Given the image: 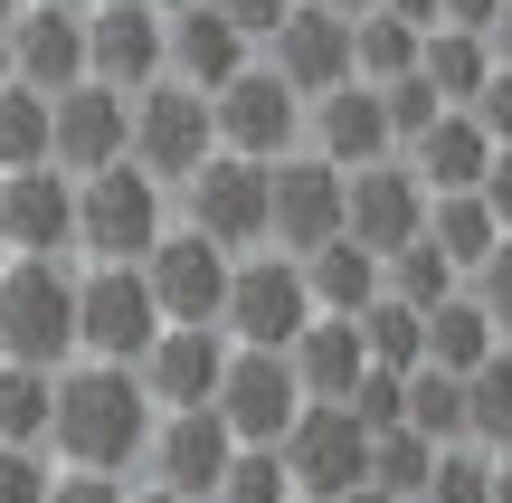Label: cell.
<instances>
[{"instance_id": "obj_35", "label": "cell", "mask_w": 512, "mask_h": 503, "mask_svg": "<svg viewBox=\"0 0 512 503\" xmlns=\"http://www.w3.org/2000/svg\"><path fill=\"white\" fill-rule=\"evenodd\" d=\"M427 466H437V447H427L418 428H380V437H370V485H380V494H399V503H418V485H427Z\"/></svg>"}, {"instance_id": "obj_54", "label": "cell", "mask_w": 512, "mask_h": 503, "mask_svg": "<svg viewBox=\"0 0 512 503\" xmlns=\"http://www.w3.org/2000/svg\"><path fill=\"white\" fill-rule=\"evenodd\" d=\"M76 10H105V0H76Z\"/></svg>"}, {"instance_id": "obj_12", "label": "cell", "mask_w": 512, "mask_h": 503, "mask_svg": "<svg viewBox=\"0 0 512 503\" xmlns=\"http://www.w3.org/2000/svg\"><path fill=\"white\" fill-rule=\"evenodd\" d=\"M323 238H342V171H332L323 152L266 162V247L304 257V247H323Z\"/></svg>"}, {"instance_id": "obj_25", "label": "cell", "mask_w": 512, "mask_h": 503, "mask_svg": "<svg viewBox=\"0 0 512 503\" xmlns=\"http://www.w3.org/2000/svg\"><path fill=\"white\" fill-rule=\"evenodd\" d=\"M304 295H313V314H361L370 295H380V257H370L361 238H323V247H304Z\"/></svg>"}, {"instance_id": "obj_19", "label": "cell", "mask_w": 512, "mask_h": 503, "mask_svg": "<svg viewBox=\"0 0 512 503\" xmlns=\"http://www.w3.org/2000/svg\"><path fill=\"white\" fill-rule=\"evenodd\" d=\"M124 95L114 86H95V76H76V86H57L48 95V162L67 171H105V162H124Z\"/></svg>"}, {"instance_id": "obj_29", "label": "cell", "mask_w": 512, "mask_h": 503, "mask_svg": "<svg viewBox=\"0 0 512 503\" xmlns=\"http://www.w3.org/2000/svg\"><path fill=\"white\" fill-rule=\"evenodd\" d=\"M465 437L484 456H512V342L465 371Z\"/></svg>"}, {"instance_id": "obj_15", "label": "cell", "mask_w": 512, "mask_h": 503, "mask_svg": "<svg viewBox=\"0 0 512 503\" xmlns=\"http://www.w3.org/2000/svg\"><path fill=\"white\" fill-rule=\"evenodd\" d=\"M418 228H427V181L399 162V152L342 171V238H361L370 257H389V247H408Z\"/></svg>"}, {"instance_id": "obj_7", "label": "cell", "mask_w": 512, "mask_h": 503, "mask_svg": "<svg viewBox=\"0 0 512 503\" xmlns=\"http://www.w3.org/2000/svg\"><path fill=\"white\" fill-rule=\"evenodd\" d=\"M209 124H219V152L285 162V152H304V95H294L275 67H256V57H247V67L209 95Z\"/></svg>"}, {"instance_id": "obj_37", "label": "cell", "mask_w": 512, "mask_h": 503, "mask_svg": "<svg viewBox=\"0 0 512 503\" xmlns=\"http://www.w3.org/2000/svg\"><path fill=\"white\" fill-rule=\"evenodd\" d=\"M209 503H294V485H285V456H275V447H238Z\"/></svg>"}, {"instance_id": "obj_16", "label": "cell", "mask_w": 512, "mask_h": 503, "mask_svg": "<svg viewBox=\"0 0 512 503\" xmlns=\"http://www.w3.org/2000/svg\"><path fill=\"white\" fill-rule=\"evenodd\" d=\"M304 152H323L332 171L389 162V152H399V133H389V114H380V86H361V76H342V86L304 95Z\"/></svg>"}, {"instance_id": "obj_38", "label": "cell", "mask_w": 512, "mask_h": 503, "mask_svg": "<svg viewBox=\"0 0 512 503\" xmlns=\"http://www.w3.org/2000/svg\"><path fill=\"white\" fill-rule=\"evenodd\" d=\"M342 409L361 418L370 437H380V428H408V371H380V361H370V371L351 380V399H342Z\"/></svg>"}, {"instance_id": "obj_22", "label": "cell", "mask_w": 512, "mask_h": 503, "mask_svg": "<svg viewBox=\"0 0 512 503\" xmlns=\"http://www.w3.org/2000/svg\"><path fill=\"white\" fill-rule=\"evenodd\" d=\"M247 38L228 29L209 0H190V10H162V76H181V86H200V95H219L228 76L247 67Z\"/></svg>"}, {"instance_id": "obj_24", "label": "cell", "mask_w": 512, "mask_h": 503, "mask_svg": "<svg viewBox=\"0 0 512 503\" xmlns=\"http://www.w3.org/2000/svg\"><path fill=\"white\" fill-rule=\"evenodd\" d=\"M399 152H408V171H418L427 190H475L484 162H494V143H484V124L465 105H437V124H418Z\"/></svg>"}, {"instance_id": "obj_1", "label": "cell", "mask_w": 512, "mask_h": 503, "mask_svg": "<svg viewBox=\"0 0 512 503\" xmlns=\"http://www.w3.org/2000/svg\"><path fill=\"white\" fill-rule=\"evenodd\" d=\"M152 399L133 380V361H86L76 352L57 371V399H48V447L57 466H95V475H133L143 466V437H152Z\"/></svg>"}, {"instance_id": "obj_42", "label": "cell", "mask_w": 512, "mask_h": 503, "mask_svg": "<svg viewBox=\"0 0 512 503\" xmlns=\"http://www.w3.org/2000/svg\"><path fill=\"white\" fill-rule=\"evenodd\" d=\"M465 114L484 124V143H494V152H512V67H494V76H484V86H475V105H465Z\"/></svg>"}, {"instance_id": "obj_40", "label": "cell", "mask_w": 512, "mask_h": 503, "mask_svg": "<svg viewBox=\"0 0 512 503\" xmlns=\"http://www.w3.org/2000/svg\"><path fill=\"white\" fill-rule=\"evenodd\" d=\"M437 105H446V95L427 86L418 67H408V76H389V86H380V114H389V133H399V143H408L418 124H437Z\"/></svg>"}, {"instance_id": "obj_9", "label": "cell", "mask_w": 512, "mask_h": 503, "mask_svg": "<svg viewBox=\"0 0 512 503\" xmlns=\"http://www.w3.org/2000/svg\"><path fill=\"white\" fill-rule=\"evenodd\" d=\"M209 409H219V428L238 437V447H275V437L294 428V409H304V390H294L285 352L228 342V361H219V390H209Z\"/></svg>"}, {"instance_id": "obj_23", "label": "cell", "mask_w": 512, "mask_h": 503, "mask_svg": "<svg viewBox=\"0 0 512 503\" xmlns=\"http://www.w3.org/2000/svg\"><path fill=\"white\" fill-rule=\"evenodd\" d=\"M285 371H294V390H304V399H351V380L370 371L361 323H351V314H313L304 333L285 342Z\"/></svg>"}, {"instance_id": "obj_34", "label": "cell", "mask_w": 512, "mask_h": 503, "mask_svg": "<svg viewBox=\"0 0 512 503\" xmlns=\"http://www.w3.org/2000/svg\"><path fill=\"white\" fill-rule=\"evenodd\" d=\"M29 162H48V95L38 86H0V171H29Z\"/></svg>"}, {"instance_id": "obj_28", "label": "cell", "mask_w": 512, "mask_h": 503, "mask_svg": "<svg viewBox=\"0 0 512 503\" xmlns=\"http://www.w3.org/2000/svg\"><path fill=\"white\" fill-rule=\"evenodd\" d=\"M427 238L456 257V276H475L503 228H494V209H484V190H427Z\"/></svg>"}, {"instance_id": "obj_41", "label": "cell", "mask_w": 512, "mask_h": 503, "mask_svg": "<svg viewBox=\"0 0 512 503\" xmlns=\"http://www.w3.org/2000/svg\"><path fill=\"white\" fill-rule=\"evenodd\" d=\"M48 447H0V503H48Z\"/></svg>"}, {"instance_id": "obj_21", "label": "cell", "mask_w": 512, "mask_h": 503, "mask_svg": "<svg viewBox=\"0 0 512 503\" xmlns=\"http://www.w3.org/2000/svg\"><path fill=\"white\" fill-rule=\"evenodd\" d=\"M86 76L114 95L152 86L162 76V10L152 0H105V10H86Z\"/></svg>"}, {"instance_id": "obj_46", "label": "cell", "mask_w": 512, "mask_h": 503, "mask_svg": "<svg viewBox=\"0 0 512 503\" xmlns=\"http://www.w3.org/2000/svg\"><path fill=\"white\" fill-rule=\"evenodd\" d=\"M503 0H437V29H494Z\"/></svg>"}, {"instance_id": "obj_48", "label": "cell", "mask_w": 512, "mask_h": 503, "mask_svg": "<svg viewBox=\"0 0 512 503\" xmlns=\"http://www.w3.org/2000/svg\"><path fill=\"white\" fill-rule=\"evenodd\" d=\"M124 503H181V494H171V485H152V475H143V485H124Z\"/></svg>"}, {"instance_id": "obj_52", "label": "cell", "mask_w": 512, "mask_h": 503, "mask_svg": "<svg viewBox=\"0 0 512 503\" xmlns=\"http://www.w3.org/2000/svg\"><path fill=\"white\" fill-rule=\"evenodd\" d=\"M0 86H10V29H0Z\"/></svg>"}, {"instance_id": "obj_30", "label": "cell", "mask_w": 512, "mask_h": 503, "mask_svg": "<svg viewBox=\"0 0 512 503\" xmlns=\"http://www.w3.org/2000/svg\"><path fill=\"white\" fill-rule=\"evenodd\" d=\"M456 285H465V276H456V257H446V247L427 238V228H418L408 247H389V257H380V295L418 304V314H427V304H446Z\"/></svg>"}, {"instance_id": "obj_39", "label": "cell", "mask_w": 512, "mask_h": 503, "mask_svg": "<svg viewBox=\"0 0 512 503\" xmlns=\"http://www.w3.org/2000/svg\"><path fill=\"white\" fill-rule=\"evenodd\" d=\"M465 285H475V304H484V323H494V333L512 342V228H503L494 247H484V266H475V276H465Z\"/></svg>"}, {"instance_id": "obj_6", "label": "cell", "mask_w": 512, "mask_h": 503, "mask_svg": "<svg viewBox=\"0 0 512 503\" xmlns=\"http://www.w3.org/2000/svg\"><path fill=\"white\" fill-rule=\"evenodd\" d=\"M313 323V295H304V266L285 247H247L228 266V304H219V333L228 342H256V352H285L294 333Z\"/></svg>"}, {"instance_id": "obj_14", "label": "cell", "mask_w": 512, "mask_h": 503, "mask_svg": "<svg viewBox=\"0 0 512 503\" xmlns=\"http://www.w3.org/2000/svg\"><path fill=\"white\" fill-rule=\"evenodd\" d=\"M0 257H76V181L57 162L0 171Z\"/></svg>"}, {"instance_id": "obj_27", "label": "cell", "mask_w": 512, "mask_h": 503, "mask_svg": "<svg viewBox=\"0 0 512 503\" xmlns=\"http://www.w3.org/2000/svg\"><path fill=\"white\" fill-rule=\"evenodd\" d=\"M418 76L446 95V105H475V86L494 76V48H484V29H427V38H418Z\"/></svg>"}, {"instance_id": "obj_47", "label": "cell", "mask_w": 512, "mask_h": 503, "mask_svg": "<svg viewBox=\"0 0 512 503\" xmlns=\"http://www.w3.org/2000/svg\"><path fill=\"white\" fill-rule=\"evenodd\" d=\"M484 48H494V67H512V0L494 10V29H484Z\"/></svg>"}, {"instance_id": "obj_4", "label": "cell", "mask_w": 512, "mask_h": 503, "mask_svg": "<svg viewBox=\"0 0 512 503\" xmlns=\"http://www.w3.org/2000/svg\"><path fill=\"white\" fill-rule=\"evenodd\" d=\"M124 162H143L162 190H181L190 171L219 152V124H209V95L200 86H181V76H152V86H133L124 95Z\"/></svg>"}, {"instance_id": "obj_33", "label": "cell", "mask_w": 512, "mask_h": 503, "mask_svg": "<svg viewBox=\"0 0 512 503\" xmlns=\"http://www.w3.org/2000/svg\"><path fill=\"white\" fill-rule=\"evenodd\" d=\"M408 428H418L427 447H456L465 437V371L418 361V371H408Z\"/></svg>"}, {"instance_id": "obj_53", "label": "cell", "mask_w": 512, "mask_h": 503, "mask_svg": "<svg viewBox=\"0 0 512 503\" xmlns=\"http://www.w3.org/2000/svg\"><path fill=\"white\" fill-rule=\"evenodd\" d=\"M152 10H190V0H152Z\"/></svg>"}, {"instance_id": "obj_45", "label": "cell", "mask_w": 512, "mask_h": 503, "mask_svg": "<svg viewBox=\"0 0 512 503\" xmlns=\"http://www.w3.org/2000/svg\"><path fill=\"white\" fill-rule=\"evenodd\" d=\"M484 209H494V228H512V152H494V162H484Z\"/></svg>"}, {"instance_id": "obj_50", "label": "cell", "mask_w": 512, "mask_h": 503, "mask_svg": "<svg viewBox=\"0 0 512 503\" xmlns=\"http://www.w3.org/2000/svg\"><path fill=\"white\" fill-rule=\"evenodd\" d=\"M342 503H399V494H380V485H351V494H342Z\"/></svg>"}, {"instance_id": "obj_43", "label": "cell", "mask_w": 512, "mask_h": 503, "mask_svg": "<svg viewBox=\"0 0 512 503\" xmlns=\"http://www.w3.org/2000/svg\"><path fill=\"white\" fill-rule=\"evenodd\" d=\"M48 503H124V475H95V466H67V475H48Z\"/></svg>"}, {"instance_id": "obj_3", "label": "cell", "mask_w": 512, "mask_h": 503, "mask_svg": "<svg viewBox=\"0 0 512 503\" xmlns=\"http://www.w3.org/2000/svg\"><path fill=\"white\" fill-rule=\"evenodd\" d=\"M162 228H171V190L143 162L76 171V257L86 266H133Z\"/></svg>"}, {"instance_id": "obj_49", "label": "cell", "mask_w": 512, "mask_h": 503, "mask_svg": "<svg viewBox=\"0 0 512 503\" xmlns=\"http://www.w3.org/2000/svg\"><path fill=\"white\" fill-rule=\"evenodd\" d=\"M484 503H512V456H494V494Z\"/></svg>"}, {"instance_id": "obj_36", "label": "cell", "mask_w": 512, "mask_h": 503, "mask_svg": "<svg viewBox=\"0 0 512 503\" xmlns=\"http://www.w3.org/2000/svg\"><path fill=\"white\" fill-rule=\"evenodd\" d=\"M494 494V456L475 447V437H456V447H437V466H427L418 503H484Z\"/></svg>"}, {"instance_id": "obj_11", "label": "cell", "mask_w": 512, "mask_h": 503, "mask_svg": "<svg viewBox=\"0 0 512 503\" xmlns=\"http://www.w3.org/2000/svg\"><path fill=\"white\" fill-rule=\"evenodd\" d=\"M143 285H152V304H162V323H219V304H228V247L219 238H200V228H162V238L143 247Z\"/></svg>"}, {"instance_id": "obj_10", "label": "cell", "mask_w": 512, "mask_h": 503, "mask_svg": "<svg viewBox=\"0 0 512 503\" xmlns=\"http://www.w3.org/2000/svg\"><path fill=\"white\" fill-rule=\"evenodd\" d=\"M162 333L143 266H86L76 276V352L86 361H143V342Z\"/></svg>"}, {"instance_id": "obj_13", "label": "cell", "mask_w": 512, "mask_h": 503, "mask_svg": "<svg viewBox=\"0 0 512 503\" xmlns=\"http://www.w3.org/2000/svg\"><path fill=\"white\" fill-rule=\"evenodd\" d=\"M228 456H238V437L219 428V409H162V418H152V437H143V466H133V475L171 485L181 503H209V494H219V475H228Z\"/></svg>"}, {"instance_id": "obj_18", "label": "cell", "mask_w": 512, "mask_h": 503, "mask_svg": "<svg viewBox=\"0 0 512 503\" xmlns=\"http://www.w3.org/2000/svg\"><path fill=\"white\" fill-rule=\"evenodd\" d=\"M219 361H228V333H219V323H162V333L143 342V361H133V380H143L152 409H209Z\"/></svg>"}, {"instance_id": "obj_55", "label": "cell", "mask_w": 512, "mask_h": 503, "mask_svg": "<svg viewBox=\"0 0 512 503\" xmlns=\"http://www.w3.org/2000/svg\"><path fill=\"white\" fill-rule=\"evenodd\" d=\"M10 10H19V0H0V19H10Z\"/></svg>"}, {"instance_id": "obj_31", "label": "cell", "mask_w": 512, "mask_h": 503, "mask_svg": "<svg viewBox=\"0 0 512 503\" xmlns=\"http://www.w3.org/2000/svg\"><path fill=\"white\" fill-rule=\"evenodd\" d=\"M351 323H361V352L380 361V371H418V361H427V314H418V304H399V295H370Z\"/></svg>"}, {"instance_id": "obj_26", "label": "cell", "mask_w": 512, "mask_h": 503, "mask_svg": "<svg viewBox=\"0 0 512 503\" xmlns=\"http://www.w3.org/2000/svg\"><path fill=\"white\" fill-rule=\"evenodd\" d=\"M484 352H503V333L484 323L475 285H456L446 304H427V361H437V371H475Z\"/></svg>"}, {"instance_id": "obj_5", "label": "cell", "mask_w": 512, "mask_h": 503, "mask_svg": "<svg viewBox=\"0 0 512 503\" xmlns=\"http://www.w3.org/2000/svg\"><path fill=\"white\" fill-rule=\"evenodd\" d=\"M275 456H285L294 503H342L351 485H370V428L342 409V399H304L294 428L275 437Z\"/></svg>"}, {"instance_id": "obj_8", "label": "cell", "mask_w": 512, "mask_h": 503, "mask_svg": "<svg viewBox=\"0 0 512 503\" xmlns=\"http://www.w3.org/2000/svg\"><path fill=\"white\" fill-rule=\"evenodd\" d=\"M181 228L219 238L228 257L266 247V162H247V152H209V162L181 181Z\"/></svg>"}, {"instance_id": "obj_51", "label": "cell", "mask_w": 512, "mask_h": 503, "mask_svg": "<svg viewBox=\"0 0 512 503\" xmlns=\"http://www.w3.org/2000/svg\"><path fill=\"white\" fill-rule=\"evenodd\" d=\"M332 10H342V19H361V10H380V0H332Z\"/></svg>"}, {"instance_id": "obj_20", "label": "cell", "mask_w": 512, "mask_h": 503, "mask_svg": "<svg viewBox=\"0 0 512 503\" xmlns=\"http://www.w3.org/2000/svg\"><path fill=\"white\" fill-rule=\"evenodd\" d=\"M266 67L285 76L294 95L342 86V76H351V19L332 10V0H294V10L266 29Z\"/></svg>"}, {"instance_id": "obj_44", "label": "cell", "mask_w": 512, "mask_h": 503, "mask_svg": "<svg viewBox=\"0 0 512 503\" xmlns=\"http://www.w3.org/2000/svg\"><path fill=\"white\" fill-rule=\"evenodd\" d=\"M209 10H219V19H228V29H238V38H247V48H266V29H275V19H285V10H294V0H209Z\"/></svg>"}, {"instance_id": "obj_32", "label": "cell", "mask_w": 512, "mask_h": 503, "mask_svg": "<svg viewBox=\"0 0 512 503\" xmlns=\"http://www.w3.org/2000/svg\"><path fill=\"white\" fill-rule=\"evenodd\" d=\"M48 399H57V371L0 361V447H48Z\"/></svg>"}, {"instance_id": "obj_17", "label": "cell", "mask_w": 512, "mask_h": 503, "mask_svg": "<svg viewBox=\"0 0 512 503\" xmlns=\"http://www.w3.org/2000/svg\"><path fill=\"white\" fill-rule=\"evenodd\" d=\"M0 29H10V76L19 86L57 95V86L86 76V10H76V0H19Z\"/></svg>"}, {"instance_id": "obj_2", "label": "cell", "mask_w": 512, "mask_h": 503, "mask_svg": "<svg viewBox=\"0 0 512 503\" xmlns=\"http://www.w3.org/2000/svg\"><path fill=\"white\" fill-rule=\"evenodd\" d=\"M0 361H29V371L76 361V266L67 257H0Z\"/></svg>"}]
</instances>
